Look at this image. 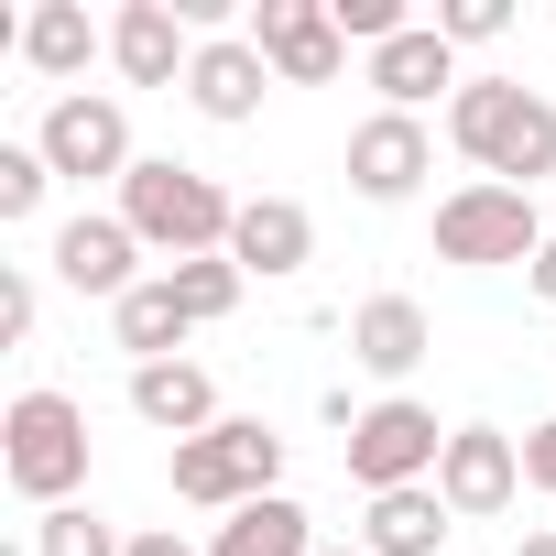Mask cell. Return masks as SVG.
<instances>
[{
  "instance_id": "7c38bea8",
  "label": "cell",
  "mask_w": 556,
  "mask_h": 556,
  "mask_svg": "<svg viewBox=\"0 0 556 556\" xmlns=\"http://www.w3.org/2000/svg\"><path fill=\"white\" fill-rule=\"evenodd\" d=\"M110 66H121L131 88H186L197 23L175 12V0H121V12H110Z\"/></svg>"
},
{
  "instance_id": "f1b7e54d",
  "label": "cell",
  "mask_w": 556,
  "mask_h": 556,
  "mask_svg": "<svg viewBox=\"0 0 556 556\" xmlns=\"http://www.w3.org/2000/svg\"><path fill=\"white\" fill-rule=\"evenodd\" d=\"M131 556H207V545H186L175 523H142V534H131Z\"/></svg>"
},
{
  "instance_id": "4fadbf2b",
  "label": "cell",
  "mask_w": 556,
  "mask_h": 556,
  "mask_svg": "<svg viewBox=\"0 0 556 556\" xmlns=\"http://www.w3.org/2000/svg\"><path fill=\"white\" fill-rule=\"evenodd\" d=\"M262 88H273V66H262V45L251 34H197V66H186V110L197 121H251L262 110Z\"/></svg>"
},
{
  "instance_id": "d6986e66",
  "label": "cell",
  "mask_w": 556,
  "mask_h": 556,
  "mask_svg": "<svg viewBox=\"0 0 556 556\" xmlns=\"http://www.w3.org/2000/svg\"><path fill=\"white\" fill-rule=\"evenodd\" d=\"M110 339L131 350V371H142V361H186L197 317H186V295H175V273H153V285H131V295L110 306Z\"/></svg>"
},
{
  "instance_id": "44dd1931",
  "label": "cell",
  "mask_w": 556,
  "mask_h": 556,
  "mask_svg": "<svg viewBox=\"0 0 556 556\" xmlns=\"http://www.w3.org/2000/svg\"><path fill=\"white\" fill-rule=\"evenodd\" d=\"M207 556H317V523H306L295 491H262V502H240V513L207 534Z\"/></svg>"
},
{
  "instance_id": "ffe728a7",
  "label": "cell",
  "mask_w": 556,
  "mask_h": 556,
  "mask_svg": "<svg viewBox=\"0 0 556 556\" xmlns=\"http://www.w3.org/2000/svg\"><path fill=\"white\" fill-rule=\"evenodd\" d=\"M164 480H175V502H197V513H240V502H262V491H251V469H240V447H229V426H207V437L164 447Z\"/></svg>"
},
{
  "instance_id": "9c48e42d",
  "label": "cell",
  "mask_w": 556,
  "mask_h": 556,
  "mask_svg": "<svg viewBox=\"0 0 556 556\" xmlns=\"http://www.w3.org/2000/svg\"><path fill=\"white\" fill-rule=\"evenodd\" d=\"M426 175H437V131H426V121H404V110H371V121L350 131V197H371V207H404Z\"/></svg>"
},
{
  "instance_id": "4316f807",
  "label": "cell",
  "mask_w": 556,
  "mask_h": 556,
  "mask_svg": "<svg viewBox=\"0 0 556 556\" xmlns=\"http://www.w3.org/2000/svg\"><path fill=\"white\" fill-rule=\"evenodd\" d=\"M34 317H45V295H34V273L12 262V273H0V339L23 350V339H34Z\"/></svg>"
},
{
  "instance_id": "603a6c76",
  "label": "cell",
  "mask_w": 556,
  "mask_h": 556,
  "mask_svg": "<svg viewBox=\"0 0 556 556\" xmlns=\"http://www.w3.org/2000/svg\"><path fill=\"white\" fill-rule=\"evenodd\" d=\"M45 197H55V164H45L34 142H0V229H34Z\"/></svg>"
},
{
  "instance_id": "30bf717a",
  "label": "cell",
  "mask_w": 556,
  "mask_h": 556,
  "mask_svg": "<svg viewBox=\"0 0 556 556\" xmlns=\"http://www.w3.org/2000/svg\"><path fill=\"white\" fill-rule=\"evenodd\" d=\"M437 491H447V513H458V523L513 513V491H523V437H502V426H447Z\"/></svg>"
},
{
  "instance_id": "1f68e13d",
  "label": "cell",
  "mask_w": 556,
  "mask_h": 556,
  "mask_svg": "<svg viewBox=\"0 0 556 556\" xmlns=\"http://www.w3.org/2000/svg\"><path fill=\"white\" fill-rule=\"evenodd\" d=\"M317 556H361V545H317Z\"/></svg>"
},
{
  "instance_id": "f546056e",
  "label": "cell",
  "mask_w": 556,
  "mask_h": 556,
  "mask_svg": "<svg viewBox=\"0 0 556 556\" xmlns=\"http://www.w3.org/2000/svg\"><path fill=\"white\" fill-rule=\"evenodd\" d=\"M523 285H534V295H545V306H556V229H545V251H534V262H523Z\"/></svg>"
},
{
  "instance_id": "7402d4cb",
  "label": "cell",
  "mask_w": 556,
  "mask_h": 556,
  "mask_svg": "<svg viewBox=\"0 0 556 556\" xmlns=\"http://www.w3.org/2000/svg\"><path fill=\"white\" fill-rule=\"evenodd\" d=\"M34 556H131V534H121L99 502H66V513L34 523Z\"/></svg>"
},
{
  "instance_id": "ba28073f",
  "label": "cell",
  "mask_w": 556,
  "mask_h": 556,
  "mask_svg": "<svg viewBox=\"0 0 556 556\" xmlns=\"http://www.w3.org/2000/svg\"><path fill=\"white\" fill-rule=\"evenodd\" d=\"M55 285H66V295H99V306H121L131 285H153L121 207H77V218L55 229Z\"/></svg>"
},
{
  "instance_id": "52a82bcc",
  "label": "cell",
  "mask_w": 556,
  "mask_h": 556,
  "mask_svg": "<svg viewBox=\"0 0 556 556\" xmlns=\"http://www.w3.org/2000/svg\"><path fill=\"white\" fill-rule=\"evenodd\" d=\"M240 34L262 45L273 88H328V77L350 66V34H339V12H328V0H262Z\"/></svg>"
},
{
  "instance_id": "277c9868",
  "label": "cell",
  "mask_w": 556,
  "mask_h": 556,
  "mask_svg": "<svg viewBox=\"0 0 556 556\" xmlns=\"http://www.w3.org/2000/svg\"><path fill=\"white\" fill-rule=\"evenodd\" d=\"M534 251H545V207H534L523 186L469 175L458 197H437V262H458V273H513V262H534Z\"/></svg>"
},
{
  "instance_id": "5b68a950",
  "label": "cell",
  "mask_w": 556,
  "mask_h": 556,
  "mask_svg": "<svg viewBox=\"0 0 556 556\" xmlns=\"http://www.w3.org/2000/svg\"><path fill=\"white\" fill-rule=\"evenodd\" d=\"M339 458H350L361 502H371V491H415V480H437V458H447V426H437V404H415V393H382V404H361V426L339 437Z\"/></svg>"
},
{
  "instance_id": "4dcf8cb0",
  "label": "cell",
  "mask_w": 556,
  "mask_h": 556,
  "mask_svg": "<svg viewBox=\"0 0 556 556\" xmlns=\"http://www.w3.org/2000/svg\"><path fill=\"white\" fill-rule=\"evenodd\" d=\"M513 556H556V523H534V534H523V545H513Z\"/></svg>"
},
{
  "instance_id": "484cf974",
  "label": "cell",
  "mask_w": 556,
  "mask_h": 556,
  "mask_svg": "<svg viewBox=\"0 0 556 556\" xmlns=\"http://www.w3.org/2000/svg\"><path fill=\"white\" fill-rule=\"evenodd\" d=\"M328 12H339V34H350L361 55H371V45H393V34L415 23V12H404V0H328Z\"/></svg>"
},
{
  "instance_id": "2e32d148",
  "label": "cell",
  "mask_w": 556,
  "mask_h": 556,
  "mask_svg": "<svg viewBox=\"0 0 556 556\" xmlns=\"http://www.w3.org/2000/svg\"><path fill=\"white\" fill-rule=\"evenodd\" d=\"M131 415H142L153 437H175V447L207 437V426H229V415H218V382H207L197 361H142V371H131Z\"/></svg>"
},
{
  "instance_id": "8fae6325",
  "label": "cell",
  "mask_w": 556,
  "mask_h": 556,
  "mask_svg": "<svg viewBox=\"0 0 556 556\" xmlns=\"http://www.w3.org/2000/svg\"><path fill=\"white\" fill-rule=\"evenodd\" d=\"M361 77H371L382 110H404V121H426V99H458V88H469V77H458V45H447L437 23H404L393 45H371Z\"/></svg>"
},
{
  "instance_id": "83f0119b",
  "label": "cell",
  "mask_w": 556,
  "mask_h": 556,
  "mask_svg": "<svg viewBox=\"0 0 556 556\" xmlns=\"http://www.w3.org/2000/svg\"><path fill=\"white\" fill-rule=\"evenodd\" d=\"M523 480L556 502V415H545V426H523Z\"/></svg>"
},
{
  "instance_id": "cb8c5ba5",
  "label": "cell",
  "mask_w": 556,
  "mask_h": 556,
  "mask_svg": "<svg viewBox=\"0 0 556 556\" xmlns=\"http://www.w3.org/2000/svg\"><path fill=\"white\" fill-rule=\"evenodd\" d=\"M175 295H186V317H197V328H218V317L251 295V273H240L229 251H207V262H175Z\"/></svg>"
},
{
  "instance_id": "8992f818",
  "label": "cell",
  "mask_w": 556,
  "mask_h": 556,
  "mask_svg": "<svg viewBox=\"0 0 556 556\" xmlns=\"http://www.w3.org/2000/svg\"><path fill=\"white\" fill-rule=\"evenodd\" d=\"M34 153H45V164H55L66 186H99V175L121 186V175L142 164V153H131V110H121L110 88H66V99L45 110V131H34Z\"/></svg>"
},
{
  "instance_id": "5bb4252c",
  "label": "cell",
  "mask_w": 556,
  "mask_h": 556,
  "mask_svg": "<svg viewBox=\"0 0 556 556\" xmlns=\"http://www.w3.org/2000/svg\"><path fill=\"white\" fill-rule=\"evenodd\" d=\"M229 262L251 273V285H285V273H306V262H317V218H306L295 197H240Z\"/></svg>"
},
{
  "instance_id": "e0dca14e",
  "label": "cell",
  "mask_w": 556,
  "mask_h": 556,
  "mask_svg": "<svg viewBox=\"0 0 556 556\" xmlns=\"http://www.w3.org/2000/svg\"><path fill=\"white\" fill-rule=\"evenodd\" d=\"M88 55H110V23H88V0H34L23 12V66L55 77V99L88 77Z\"/></svg>"
},
{
  "instance_id": "7a4b0ae2",
  "label": "cell",
  "mask_w": 556,
  "mask_h": 556,
  "mask_svg": "<svg viewBox=\"0 0 556 556\" xmlns=\"http://www.w3.org/2000/svg\"><path fill=\"white\" fill-rule=\"evenodd\" d=\"M121 218H131V240H142V251H164V273H175V262H207V251H229V229H240V197H229L218 175L175 164V153H142V164L121 175Z\"/></svg>"
},
{
  "instance_id": "9a60e30c",
  "label": "cell",
  "mask_w": 556,
  "mask_h": 556,
  "mask_svg": "<svg viewBox=\"0 0 556 556\" xmlns=\"http://www.w3.org/2000/svg\"><path fill=\"white\" fill-rule=\"evenodd\" d=\"M447 523H458V513H447V491H437V480H415V491H371L350 545H361V556H447Z\"/></svg>"
},
{
  "instance_id": "ac0fdd59",
  "label": "cell",
  "mask_w": 556,
  "mask_h": 556,
  "mask_svg": "<svg viewBox=\"0 0 556 556\" xmlns=\"http://www.w3.org/2000/svg\"><path fill=\"white\" fill-rule=\"evenodd\" d=\"M426 350H437V328H426L415 295H371V306H350V361H361L371 382H404Z\"/></svg>"
},
{
  "instance_id": "d4e9b609",
  "label": "cell",
  "mask_w": 556,
  "mask_h": 556,
  "mask_svg": "<svg viewBox=\"0 0 556 556\" xmlns=\"http://www.w3.org/2000/svg\"><path fill=\"white\" fill-rule=\"evenodd\" d=\"M437 34L469 55V45H502L513 34V0H437Z\"/></svg>"
},
{
  "instance_id": "6da1fadb",
  "label": "cell",
  "mask_w": 556,
  "mask_h": 556,
  "mask_svg": "<svg viewBox=\"0 0 556 556\" xmlns=\"http://www.w3.org/2000/svg\"><path fill=\"white\" fill-rule=\"evenodd\" d=\"M447 142L491 175V186H545L556 175V99L545 88H523V77H469L458 99H447Z\"/></svg>"
},
{
  "instance_id": "3957f363",
  "label": "cell",
  "mask_w": 556,
  "mask_h": 556,
  "mask_svg": "<svg viewBox=\"0 0 556 556\" xmlns=\"http://www.w3.org/2000/svg\"><path fill=\"white\" fill-rule=\"evenodd\" d=\"M0 480H12L34 513H66L88 491V404L55 393V382L12 393V415H0Z\"/></svg>"
}]
</instances>
